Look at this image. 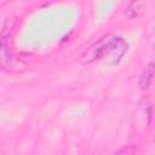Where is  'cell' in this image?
<instances>
[{
    "label": "cell",
    "mask_w": 155,
    "mask_h": 155,
    "mask_svg": "<svg viewBox=\"0 0 155 155\" xmlns=\"http://www.w3.org/2000/svg\"><path fill=\"white\" fill-rule=\"evenodd\" d=\"M115 35L108 34L105 36H102L101 39H98L93 45L90 46V48H87L82 56H81V63L82 64H90L96 59H101V58H107L114 40H115Z\"/></svg>",
    "instance_id": "1"
},
{
    "label": "cell",
    "mask_w": 155,
    "mask_h": 155,
    "mask_svg": "<svg viewBox=\"0 0 155 155\" xmlns=\"http://www.w3.org/2000/svg\"><path fill=\"white\" fill-rule=\"evenodd\" d=\"M155 74V62H151L147 68L145 70L143 71L140 79H139V87L142 90H145L149 87L151 80H153V76Z\"/></svg>",
    "instance_id": "2"
},
{
    "label": "cell",
    "mask_w": 155,
    "mask_h": 155,
    "mask_svg": "<svg viewBox=\"0 0 155 155\" xmlns=\"http://www.w3.org/2000/svg\"><path fill=\"white\" fill-rule=\"evenodd\" d=\"M144 6H145V5H144L143 2H139V1H136V2H131V4H130V6L127 7V12H128V16L131 15V12H133L131 17H136V16H139L140 13L138 12V10H140V11L143 12V10H144Z\"/></svg>",
    "instance_id": "3"
},
{
    "label": "cell",
    "mask_w": 155,
    "mask_h": 155,
    "mask_svg": "<svg viewBox=\"0 0 155 155\" xmlns=\"http://www.w3.org/2000/svg\"><path fill=\"white\" fill-rule=\"evenodd\" d=\"M133 154H134V148L132 145H125L114 153V155H133Z\"/></svg>",
    "instance_id": "4"
}]
</instances>
